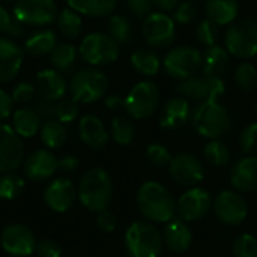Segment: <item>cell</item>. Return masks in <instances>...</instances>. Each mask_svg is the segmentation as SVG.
Wrapping results in <instances>:
<instances>
[{"label":"cell","mask_w":257,"mask_h":257,"mask_svg":"<svg viewBox=\"0 0 257 257\" xmlns=\"http://www.w3.org/2000/svg\"><path fill=\"white\" fill-rule=\"evenodd\" d=\"M137 208L152 223H169L175 218L176 202L172 193L157 181H146L137 191Z\"/></svg>","instance_id":"obj_1"},{"label":"cell","mask_w":257,"mask_h":257,"mask_svg":"<svg viewBox=\"0 0 257 257\" xmlns=\"http://www.w3.org/2000/svg\"><path fill=\"white\" fill-rule=\"evenodd\" d=\"M80 203L92 212L108 209L113 199V179L105 169H89L77 187Z\"/></svg>","instance_id":"obj_2"},{"label":"cell","mask_w":257,"mask_h":257,"mask_svg":"<svg viewBox=\"0 0 257 257\" xmlns=\"http://www.w3.org/2000/svg\"><path fill=\"white\" fill-rule=\"evenodd\" d=\"M191 117L196 131L209 140H218L232 128V116L218 101L200 102Z\"/></svg>","instance_id":"obj_3"},{"label":"cell","mask_w":257,"mask_h":257,"mask_svg":"<svg viewBox=\"0 0 257 257\" xmlns=\"http://www.w3.org/2000/svg\"><path fill=\"white\" fill-rule=\"evenodd\" d=\"M163 247L160 230L149 221H136L125 233V248L130 257H158Z\"/></svg>","instance_id":"obj_4"},{"label":"cell","mask_w":257,"mask_h":257,"mask_svg":"<svg viewBox=\"0 0 257 257\" xmlns=\"http://www.w3.org/2000/svg\"><path fill=\"white\" fill-rule=\"evenodd\" d=\"M71 96L80 104H92L105 96L108 78L98 68H83L71 78Z\"/></svg>","instance_id":"obj_5"},{"label":"cell","mask_w":257,"mask_h":257,"mask_svg":"<svg viewBox=\"0 0 257 257\" xmlns=\"http://www.w3.org/2000/svg\"><path fill=\"white\" fill-rule=\"evenodd\" d=\"M226 50L239 59H251L257 54V20L245 17L235 20L224 38Z\"/></svg>","instance_id":"obj_6"},{"label":"cell","mask_w":257,"mask_h":257,"mask_svg":"<svg viewBox=\"0 0 257 257\" xmlns=\"http://www.w3.org/2000/svg\"><path fill=\"white\" fill-rule=\"evenodd\" d=\"M78 53L86 63L93 66H104L117 60L119 44L110 35L95 32L81 41Z\"/></svg>","instance_id":"obj_7"},{"label":"cell","mask_w":257,"mask_h":257,"mask_svg":"<svg viewBox=\"0 0 257 257\" xmlns=\"http://www.w3.org/2000/svg\"><path fill=\"white\" fill-rule=\"evenodd\" d=\"M203 63L202 53L191 45H179L172 48L164 57V69L175 80H187L194 77Z\"/></svg>","instance_id":"obj_8"},{"label":"cell","mask_w":257,"mask_h":257,"mask_svg":"<svg viewBox=\"0 0 257 257\" xmlns=\"http://www.w3.org/2000/svg\"><path fill=\"white\" fill-rule=\"evenodd\" d=\"M160 105V89L152 81L137 83L125 98V110L133 119H146L152 116Z\"/></svg>","instance_id":"obj_9"},{"label":"cell","mask_w":257,"mask_h":257,"mask_svg":"<svg viewBox=\"0 0 257 257\" xmlns=\"http://www.w3.org/2000/svg\"><path fill=\"white\" fill-rule=\"evenodd\" d=\"M176 92L185 99L208 102V101H218L224 95L226 86L223 78L194 75L179 81V84L176 86Z\"/></svg>","instance_id":"obj_10"},{"label":"cell","mask_w":257,"mask_h":257,"mask_svg":"<svg viewBox=\"0 0 257 257\" xmlns=\"http://www.w3.org/2000/svg\"><path fill=\"white\" fill-rule=\"evenodd\" d=\"M59 15L54 0H17L14 5V17L21 24L48 26Z\"/></svg>","instance_id":"obj_11"},{"label":"cell","mask_w":257,"mask_h":257,"mask_svg":"<svg viewBox=\"0 0 257 257\" xmlns=\"http://www.w3.org/2000/svg\"><path fill=\"white\" fill-rule=\"evenodd\" d=\"M176 33L175 20L164 12H151L142 24L145 41L155 48H166L173 44Z\"/></svg>","instance_id":"obj_12"},{"label":"cell","mask_w":257,"mask_h":257,"mask_svg":"<svg viewBox=\"0 0 257 257\" xmlns=\"http://www.w3.org/2000/svg\"><path fill=\"white\" fill-rule=\"evenodd\" d=\"M169 173L178 185L185 188H194L203 181L205 167L196 155L181 152L172 158L169 164Z\"/></svg>","instance_id":"obj_13"},{"label":"cell","mask_w":257,"mask_h":257,"mask_svg":"<svg viewBox=\"0 0 257 257\" xmlns=\"http://www.w3.org/2000/svg\"><path fill=\"white\" fill-rule=\"evenodd\" d=\"M33 232L24 224H9L0 233V245L12 257H29L36 250Z\"/></svg>","instance_id":"obj_14"},{"label":"cell","mask_w":257,"mask_h":257,"mask_svg":"<svg viewBox=\"0 0 257 257\" xmlns=\"http://www.w3.org/2000/svg\"><path fill=\"white\" fill-rule=\"evenodd\" d=\"M212 209L215 217L226 226H239L248 215V206L245 199L235 191H221L214 203Z\"/></svg>","instance_id":"obj_15"},{"label":"cell","mask_w":257,"mask_h":257,"mask_svg":"<svg viewBox=\"0 0 257 257\" xmlns=\"http://www.w3.org/2000/svg\"><path fill=\"white\" fill-rule=\"evenodd\" d=\"M24 161L23 139L8 123H0V173L15 172Z\"/></svg>","instance_id":"obj_16"},{"label":"cell","mask_w":257,"mask_h":257,"mask_svg":"<svg viewBox=\"0 0 257 257\" xmlns=\"http://www.w3.org/2000/svg\"><path fill=\"white\" fill-rule=\"evenodd\" d=\"M211 208V194L200 187L188 188L176 202V212L184 221H199L209 214Z\"/></svg>","instance_id":"obj_17"},{"label":"cell","mask_w":257,"mask_h":257,"mask_svg":"<svg viewBox=\"0 0 257 257\" xmlns=\"http://www.w3.org/2000/svg\"><path fill=\"white\" fill-rule=\"evenodd\" d=\"M77 199V187L68 178H57L51 181L44 190V203L48 209L57 214L69 211Z\"/></svg>","instance_id":"obj_18"},{"label":"cell","mask_w":257,"mask_h":257,"mask_svg":"<svg viewBox=\"0 0 257 257\" xmlns=\"http://www.w3.org/2000/svg\"><path fill=\"white\" fill-rule=\"evenodd\" d=\"M59 169V158L48 149H38L23 161V173L33 182H44L54 176Z\"/></svg>","instance_id":"obj_19"},{"label":"cell","mask_w":257,"mask_h":257,"mask_svg":"<svg viewBox=\"0 0 257 257\" xmlns=\"http://www.w3.org/2000/svg\"><path fill=\"white\" fill-rule=\"evenodd\" d=\"M24 53L12 39L0 36V84L12 81L21 69Z\"/></svg>","instance_id":"obj_20"},{"label":"cell","mask_w":257,"mask_h":257,"mask_svg":"<svg viewBox=\"0 0 257 257\" xmlns=\"http://www.w3.org/2000/svg\"><path fill=\"white\" fill-rule=\"evenodd\" d=\"M36 95L42 99L57 102L65 98L66 81L63 75L56 69H42L35 77Z\"/></svg>","instance_id":"obj_21"},{"label":"cell","mask_w":257,"mask_h":257,"mask_svg":"<svg viewBox=\"0 0 257 257\" xmlns=\"http://www.w3.org/2000/svg\"><path fill=\"white\" fill-rule=\"evenodd\" d=\"M191 107L188 99L178 96L169 99L160 113V125L164 130H179L182 128L191 117Z\"/></svg>","instance_id":"obj_22"},{"label":"cell","mask_w":257,"mask_h":257,"mask_svg":"<svg viewBox=\"0 0 257 257\" xmlns=\"http://www.w3.org/2000/svg\"><path fill=\"white\" fill-rule=\"evenodd\" d=\"M78 134L81 142L89 146L90 149L101 151L108 143V131L104 125V122L92 114L83 116L78 122Z\"/></svg>","instance_id":"obj_23"},{"label":"cell","mask_w":257,"mask_h":257,"mask_svg":"<svg viewBox=\"0 0 257 257\" xmlns=\"http://www.w3.org/2000/svg\"><path fill=\"white\" fill-rule=\"evenodd\" d=\"M230 182L242 193L257 191V157H245L236 161L230 172Z\"/></svg>","instance_id":"obj_24"},{"label":"cell","mask_w":257,"mask_h":257,"mask_svg":"<svg viewBox=\"0 0 257 257\" xmlns=\"http://www.w3.org/2000/svg\"><path fill=\"white\" fill-rule=\"evenodd\" d=\"M164 245L173 253H185L193 244V233L184 220L173 218L169 221L163 232Z\"/></svg>","instance_id":"obj_25"},{"label":"cell","mask_w":257,"mask_h":257,"mask_svg":"<svg viewBox=\"0 0 257 257\" xmlns=\"http://www.w3.org/2000/svg\"><path fill=\"white\" fill-rule=\"evenodd\" d=\"M229 65H230L229 51L218 44L209 47L203 54V63H202L203 75L223 78L229 71Z\"/></svg>","instance_id":"obj_26"},{"label":"cell","mask_w":257,"mask_h":257,"mask_svg":"<svg viewBox=\"0 0 257 257\" xmlns=\"http://www.w3.org/2000/svg\"><path fill=\"white\" fill-rule=\"evenodd\" d=\"M239 14L238 0H208L206 3V15L208 20L215 23L217 26L232 24Z\"/></svg>","instance_id":"obj_27"},{"label":"cell","mask_w":257,"mask_h":257,"mask_svg":"<svg viewBox=\"0 0 257 257\" xmlns=\"http://www.w3.org/2000/svg\"><path fill=\"white\" fill-rule=\"evenodd\" d=\"M11 126L21 139H32L41 130V117L33 108L21 107L14 111Z\"/></svg>","instance_id":"obj_28"},{"label":"cell","mask_w":257,"mask_h":257,"mask_svg":"<svg viewBox=\"0 0 257 257\" xmlns=\"http://www.w3.org/2000/svg\"><path fill=\"white\" fill-rule=\"evenodd\" d=\"M57 45V38L53 30H39L33 33L24 44V51L33 57H42L53 51Z\"/></svg>","instance_id":"obj_29"},{"label":"cell","mask_w":257,"mask_h":257,"mask_svg":"<svg viewBox=\"0 0 257 257\" xmlns=\"http://www.w3.org/2000/svg\"><path fill=\"white\" fill-rule=\"evenodd\" d=\"M68 6L87 17H105L113 14L117 0H66Z\"/></svg>","instance_id":"obj_30"},{"label":"cell","mask_w":257,"mask_h":257,"mask_svg":"<svg viewBox=\"0 0 257 257\" xmlns=\"http://www.w3.org/2000/svg\"><path fill=\"white\" fill-rule=\"evenodd\" d=\"M131 65L133 68L148 77L157 75L161 66V60L158 57V54L146 47L137 48L133 54H131Z\"/></svg>","instance_id":"obj_31"},{"label":"cell","mask_w":257,"mask_h":257,"mask_svg":"<svg viewBox=\"0 0 257 257\" xmlns=\"http://www.w3.org/2000/svg\"><path fill=\"white\" fill-rule=\"evenodd\" d=\"M75 59H77V48L72 44H57L53 51L50 53V62L54 66L56 71H59L60 74H69L75 65Z\"/></svg>","instance_id":"obj_32"},{"label":"cell","mask_w":257,"mask_h":257,"mask_svg":"<svg viewBox=\"0 0 257 257\" xmlns=\"http://www.w3.org/2000/svg\"><path fill=\"white\" fill-rule=\"evenodd\" d=\"M39 136H41V142L47 149H59L60 146L65 145L68 133L62 122L53 119V120H45L41 125Z\"/></svg>","instance_id":"obj_33"},{"label":"cell","mask_w":257,"mask_h":257,"mask_svg":"<svg viewBox=\"0 0 257 257\" xmlns=\"http://www.w3.org/2000/svg\"><path fill=\"white\" fill-rule=\"evenodd\" d=\"M59 32L66 38H77L83 30V20L78 12L71 8H65L56 18Z\"/></svg>","instance_id":"obj_34"},{"label":"cell","mask_w":257,"mask_h":257,"mask_svg":"<svg viewBox=\"0 0 257 257\" xmlns=\"http://www.w3.org/2000/svg\"><path fill=\"white\" fill-rule=\"evenodd\" d=\"M26 182L21 175L15 172H8L0 175V199L2 200H15L24 191Z\"/></svg>","instance_id":"obj_35"},{"label":"cell","mask_w":257,"mask_h":257,"mask_svg":"<svg viewBox=\"0 0 257 257\" xmlns=\"http://www.w3.org/2000/svg\"><path fill=\"white\" fill-rule=\"evenodd\" d=\"M108 35L117 42V44H130L133 39V24L131 21L123 15H111L107 23Z\"/></svg>","instance_id":"obj_36"},{"label":"cell","mask_w":257,"mask_h":257,"mask_svg":"<svg viewBox=\"0 0 257 257\" xmlns=\"http://www.w3.org/2000/svg\"><path fill=\"white\" fill-rule=\"evenodd\" d=\"M203 154L206 161L215 167H224L232 161V152L229 146L221 140H209L203 149Z\"/></svg>","instance_id":"obj_37"},{"label":"cell","mask_w":257,"mask_h":257,"mask_svg":"<svg viewBox=\"0 0 257 257\" xmlns=\"http://www.w3.org/2000/svg\"><path fill=\"white\" fill-rule=\"evenodd\" d=\"M111 137L117 145H130L136 137L134 122L128 116H116L111 120Z\"/></svg>","instance_id":"obj_38"},{"label":"cell","mask_w":257,"mask_h":257,"mask_svg":"<svg viewBox=\"0 0 257 257\" xmlns=\"http://www.w3.org/2000/svg\"><path fill=\"white\" fill-rule=\"evenodd\" d=\"M235 81L239 89L250 92L257 86V69L253 63L244 62L235 71Z\"/></svg>","instance_id":"obj_39"},{"label":"cell","mask_w":257,"mask_h":257,"mask_svg":"<svg viewBox=\"0 0 257 257\" xmlns=\"http://www.w3.org/2000/svg\"><path fill=\"white\" fill-rule=\"evenodd\" d=\"M78 113H80V105L72 96L62 98L60 101L56 102V107H54L56 120H59L62 123H69V122L75 120Z\"/></svg>","instance_id":"obj_40"},{"label":"cell","mask_w":257,"mask_h":257,"mask_svg":"<svg viewBox=\"0 0 257 257\" xmlns=\"http://www.w3.org/2000/svg\"><path fill=\"white\" fill-rule=\"evenodd\" d=\"M220 26H217L215 23H212L211 20H203L199 23V26L196 27V39L205 45V47H214L217 45V41H218V35H220V30H218Z\"/></svg>","instance_id":"obj_41"},{"label":"cell","mask_w":257,"mask_h":257,"mask_svg":"<svg viewBox=\"0 0 257 257\" xmlns=\"http://www.w3.org/2000/svg\"><path fill=\"white\" fill-rule=\"evenodd\" d=\"M0 33L9 35L11 38H20L24 33V26L3 6H0Z\"/></svg>","instance_id":"obj_42"},{"label":"cell","mask_w":257,"mask_h":257,"mask_svg":"<svg viewBox=\"0 0 257 257\" xmlns=\"http://www.w3.org/2000/svg\"><path fill=\"white\" fill-rule=\"evenodd\" d=\"M235 257H257V238L250 233H242L233 244Z\"/></svg>","instance_id":"obj_43"},{"label":"cell","mask_w":257,"mask_h":257,"mask_svg":"<svg viewBox=\"0 0 257 257\" xmlns=\"http://www.w3.org/2000/svg\"><path fill=\"white\" fill-rule=\"evenodd\" d=\"M239 148L247 157H257V123L245 126L239 136Z\"/></svg>","instance_id":"obj_44"},{"label":"cell","mask_w":257,"mask_h":257,"mask_svg":"<svg viewBox=\"0 0 257 257\" xmlns=\"http://www.w3.org/2000/svg\"><path fill=\"white\" fill-rule=\"evenodd\" d=\"M146 158L151 164H154L157 167H164V166L170 164L173 157L166 146H163L160 143H152L146 148Z\"/></svg>","instance_id":"obj_45"},{"label":"cell","mask_w":257,"mask_h":257,"mask_svg":"<svg viewBox=\"0 0 257 257\" xmlns=\"http://www.w3.org/2000/svg\"><path fill=\"white\" fill-rule=\"evenodd\" d=\"M197 15H199V12H197L196 3L191 0H187V2H182L181 5L176 6L175 21L179 24H191L197 18Z\"/></svg>","instance_id":"obj_46"},{"label":"cell","mask_w":257,"mask_h":257,"mask_svg":"<svg viewBox=\"0 0 257 257\" xmlns=\"http://www.w3.org/2000/svg\"><path fill=\"white\" fill-rule=\"evenodd\" d=\"M35 95H36L35 84H32V83H29V81H20V83L12 89L11 98H12L14 102L27 104V102L33 101Z\"/></svg>","instance_id":"obj_47"},{"label":"cell","mask_w":257,"mask_h":257,"mask_svg":"<svg viewBox=\"0 0 257 257\" xmlns=\"http://www.w3.org/2000/svg\"><path fill=\"white\" fill-rule=\"evenodd\" d=\"M96 226L104 233H111L117 227V218L111 211L104 209V211L98 212V215H96Z\"/></svg>","instance_id":"obj_48"},{"label":"cell","mask_w":257,"mask_h":257,"mask_svg":"<svg viewBox=\"0 0 257 257\" xmlns=\"http://www.w3.org/2000/svg\"><path fill=\"white\" fill-rule=\"evenodd\" d=\"M35 253L38 257H60L62 256V248L59 244L53 239H44L36 244Z\"/></svg>","instance_id":"obj_49"},{"label":"cell","mask_w":257,"mask_h":257,"mask_svg":"<svg viewBox=\"0 0 257 257\" xmlns=\"http://www.w3.org/2000/svg\"><path fill=\"white\" fill-rule=\"evenodd\" d=\"M128 9L137 18H146L152 11V0H126Z\"/></svg>","instance_id":"obj_50"},{"label":"cell","mask_w":257,"mask_h":257,"mask_svg":"<svg viewBox=\"0 0 257 257\" xmlns=\"http://www.w3.org/2000/svg\"><path fill=\"white\" fill-rule=\"evenodd\" d=\"M54 107H56V102H51V101L38 98V99L35 101L33 110L38 113V116H39L41 119H44V120H53V119H56Z\"/></svg>","instance_id":"obj_51"},{"label":"cell","mask_w":257,"mask_h":257,"mask_svg":"<svg viewBox=\"0 0 257 257\" xmlns=\"http://www.w3.org/2000/svg\"><path fill=\"white\" fill-rule=\"evenodd\" d=\"M12 104H14V101H12L11 95H8L3 89H0V123L11 116Z\"/></svg>","instance_id":"obj_52"},{"label":"cell","mask_w":257,"mask_h":257,"mask_svg":"<svg viewBox=\"0 0 257 257\" xmlns=\"http://www.w3.org/2000/svg\"><path fill=\"white\" fill-rule=\"evenodd\" d=\"M59 169L66 173L75 172L78 169V158L74 155H65V157L59 158Z\"/></svg>","instance_id":"obj_53"},{"label":"cell","mask_w":257,"mask_h":257,"mask_svg":"<svg viewBox=\"0 0 257 257\" xmlns=\"http://www.w3.org/2000/svg\"><path fill=\"white\" fill-rule=\"evenodd\" d=\"M105 107L108 110H119V108L125 107V99H122L117 95H110L105 98Z\"/></svg>","instance_id":"obj_54"},{"label":"cell","mask_w":257,"mask_h":257,"mask_svg":"<svg viewBox=\"0 0 257 257\" xmlns=\"http://www.w3.org/2000/svg\"><path fill=\"white\" fill-rule=\"evenodd\" d=\"M152 5L161 11H172V9H176V6L179 5V0H152Z\"/></svg>","instance_id":"obj_55"},{"label":"cell","mask_w":257,"mask_h":257,"mask_svg":"<svg viewBox=\"0 0 257 257\" xmlns=\"http://www.w3.org/2000/svg\"><path fill=\"white\" fill-rule=\"evenodd\" d=\"M0 2H14V0H0Z\"/></svg>","instance_id":"obj_56"},{"label":"cell","mask_w":257,"mask_h":257,"mask_svg":"<svg viewBox=\"0 0 257 257\" xmlns=\"http://www.w3.org/2000/svg\"><path fill=\"white\" fill-rule=\"evenodd\" d=\"M256 113H257V105H256Z\"/></svg>","instance_id":"obj_57"}]
</instances>
